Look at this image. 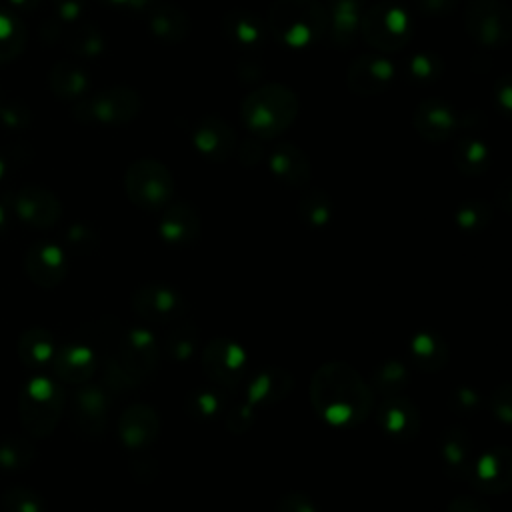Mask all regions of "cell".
Returning <instances> with one entry per match:
<instances>
[{
  "label": "cell",
  "instance_id": "39",
  "mask_svg": "<svg viewBox=\"0 0 512 512\" xmlns=\"http://www.w3.org/2000/svg\"><path fill=\"white\" fill-rule=\"evenodd\" d=\"M404 74L412 84H434L444 74V60L436 52H416L408 58Z\"/></svg>",
  "mask_w": 512,
  "mask_h": 512
},
{
  "label": "cell",
  "instance_id": "29",
  "mask_svg": "<svg viewBox=\"0 0 512 512\" xmlns=\"http://www.w3.org/2000/svg\"><path fill=\"white\" fill-rule=\"evenodd\" d=\"M50 90L60 100H80L90 88V78L78 64L56 62L48 74Z\"/></svg>",
  "mask_w": 512,
  "mask_h": 512
},
{
  "label": "cell",
  "instance_id": "4",
  "mask_svg": "<svg viewBox=\"0 0 512 512\" xmlns=\"http://www.w3.org/2000/svg\"><path fill=\"white\" fill-rule=\"evenodd\" d=\"M66 396L58 382L48 376H32L20 390L18 414L24 430L32 438L52 434L62 412Z\"/></svg>",
  "mask_w": 512,
  "mask_h": 512
},
{
  "label": "cell",
  "instance_id": "53",
  "mask_svg": "<svg viewBox=\"0 0 512 512\" xmlns=\"http://www.w3.org/2000/svg\"><path fill=\"white\" fill-rule=\"evenodd\" d=\"M512 88H510V76H502L496 86H494V102L498 104L500 112L510 116V106H512Z\"/></svg>",
  "mask_w": 512,
  "mask_h": 512
},
{
  "label": "cell",
  "instance_id": "27",
  "mask_svg": "<svg viewBox=\"0 0 512 512\" xmlns=\"http://www.w3.org/2000/svg\"><path fill=\"white\" fill-rule=\"evenodd\" d=\"M440 458L450 478L468 480L474 462L470 434L460 426H450L440 440Z\"/></svg>",
  "mask_w": 512,
  "mask_h": 512
},
{
  "label": "cell",
  "instance_id": "34",
  "mask_svg": "<svg viewBox=\"0 0 512 512\" xmlns=\"http://www.w3.org/2000/svg\"><path fill=\"white\" fill-rule=\"evenodd\" d=\"M298 216L300 220L310 226V228H322L332 220L334 214V204L332 198L320 190V188H312L306 190L302 194V198L298 200Z\"/></svg>",
  "mask_w": 512,
  "mask_h": 512
},
{
  "label": "cell",
  "instance_id": "19",
  "mask_svg": "<svg viewBox=\"0 0 512 512\" xmlns=\"http://www.w3.org/2000/svg\"><path fill=\"white\" fill-rule=\"evenodd\" d=\"M222 34L246 52L260 50L268 40V24L256 12L246 8H232L220 20Z\"/></svg>",
  "mask_w": 512,
  "mask_h": 512
},
{
  "label": "cell",
  "instance_id": "13",
  "mask_svg": "<svg viewBox=\"0 0 512 512\" xmlns=\"http://www.w3.org/2000/svg\"><path fill=\"white\" fill-rule=\"evenodd\" d=\"M190 140L194 148L208 158L210 162H224L236 150V132L234 128L222 120L220 116L208 114L202 116L190 132Z\"/></svg>",
  "mask_w": 512,
  "mask_h": 512
},
{
  "label": "cell",
  "instance_id": "1",
  "mask_svg": "<svg viewBox=\"0 0 512 512\" xmlns=\"http://www.w3.org/2000/svg\"><path fill=\"white\" fill-rule=\"evenodd\" d=\"M310 400L322 420L348 428L364 422L372 408V390L362 376L344 362H326L310 382Z\"/></svg>",
  "mask_w": 512,
  "mask_h": 512
},
{
  "label": "cell",
  "instance_id": "24",
  "mask_svg": "<svg viewBox=\"0 0 512 512\" xmlns=\"http://www.w3.org/2000/svg\"><path fill=\"white\" fill-rule=\"evenodd\" d=\"M52 366L56 378L68 384H82L90 380L96 372V354L90 346L80 342H70L56 348L52 356Z\"/></svg>",
  "mask_w": 512,
  "mask_h": 512
},
{
  "label": "cell",
  "instance_id": "41",
  "mask_svg": "<svg viewBox=\"0 0 512 512\" xmlns=\"http://www.w3.org/2000/svg\"><path fill=\"white\" fill-rule=\"evenodd\" d=\"M2 512H44L42 496L30 486H10L0 496Z\"/></svg>",
  "mask_w": 512,
  "mask_h": 512
},
{
  "label": "cell",
  "instance_id": "22",
  "mask_svg": "<svg viewBox=\"0 0 512 512\" xmlns=\"http://www.w3.org/2000/svg\"><path fill=\"white\" fill-rule=\"evenodd\" d=\"M268 166L274 178L290 188H304L312 176L308 156L294 142L276 144L268 156Z\"/></svg>",
  "mask_w": 512,
  "mask_h": 512
},
{
  "label": "cell",
  "instance_id": "50",
  "mask_svg": "<svg viewBox=\"0 0 512 512\" xmlns=\"http://www.w3.org/2000/svg\"><path fill=\"white\" fill-rule=\"evenodd\" d=\"M54 12L62 22H76L86 10V0H52Z\"/></svg>",
  "mask_w": 512,
  "mask_h": 512
},
{
  "label": "cell",
  "instance_id": "11",
  "mask_svg": "<svg viewBox=\"0 0 512 512\" xmlns=\"http://www.w3.org/2000/svg\"><path fill=\"white\" fill-rule=\"evenodd\" d=\"M132 308L152 324H174L186 314V300L176 288L152 282L134 292Z\"/></svg>",
  "mask_w": 512,
  "mask_h": 512
},
{
  "label": "cell",
  "instance_id": "15",
  "mask_svg": "<svg viewBox=\"0 0 512 512\" xmlns=\"http://www.w3.org/2000/svg\"><path fill=\"white\" fill-rule=\"evenodd\" d=\"M14 212L20 220L34 228H50L62 216V204L48 188L42 186H24L14 196Z\"/></svg>",
  "mask_w": 512,
  "mask_h": 512
},
{
  "label": "cell",
  "instance_id": "21",
  "mask_svg": "<svg viewBox=\"0 0 512 512\" xmlns=\"http://www.w3.org/2000/svg\"><path fill=\"white\" fill-rule=\"evenodd\" d=\"M376 420L384 434H388L392 440L408 442L412 440L420 430V414L418 408L404 396H386L382 404L378 406Z\"/></svg>",
  "mask_w": 512,
  "mask_h": 512
},
{
  "label": "cell",
  "instance_id": "58",
  "mask_svg": "<svg viewBox=\"0 0 512 512\" xmlns=\"http://www.w3.org/2000/svg\"><path fill=\"white\" fill-rule=\"evenodd\" d=\"M8 226H10V218H8V208L0 202V236H4L6 234V230H8Z\"/></svg>",
  "mask_w": 512,
  "mask_h": 512
},
{
  "label": "cell",
  "instance_id": "7",
  "mask_svg": "<svg viewBox=\"0 0 512 512\" xmlns=\"http://www.w3.org/2000/svg\"><path fill=\"white\" fill-rule=\"evenodd\" d=\"M142 110L140 94L130 86H112L90 98L76 100L72 116L82 124H128Z\"/></svg>",
  "mask_w": 512,
  "mask_h": 512
},
{
  "label": "cell",
  "instance_id": "49",
  "mask_svg": "<svg viewBox=\"0 0 512 512\" xmlns=\"http://www.w3.org/2000/svg\"><path fill=\"white\" fill-rule=\"evenodd\" d=\"M0 120H2L4 126L18 130V128L28 126V122H30V112H28V108H26L24 104L12 102V104H8L6 108L0 110Z\"/></svg>",
  "mask_w": 512,
  "mask_h": 512
},
{
  "label": "cell",
  "instance_id": "48",
  "mask_svg": "<svg viewBox=\"0 0 512 512\" xmlns=\"http://www.w3.org/2000/svg\"><path fill=\"white\" fill-rule=\"evenodd\" d=\"M236 74H238V80H240L242 84L258 82V80L264 76V64H262V60L256 58L254 54H248V56H244V58L238 62Z\"/></svg>",
  "mask_w": 512,
  "mask_h": 512
},
{
  "label": "cell",
  "instance_id": "56",
  "mask_svg": "<svg viewBox=\"0 0 512 512\" xmlns=\"http://www.w3.org/2000/svg\"><path fill=\"white\" fill-rule=\"evenodd\" d=\"M106 6H114V8H122V10H132V12H138V10H146L154 0H98Z\"/></svg>",
  "mask_w": 512,
  "mask_h": 512
},
{
  "label": "cell",
  "instance_id": "57",
  "mask_svg": "<svg viewBox=\"0 0 512 512\" xmlns=\"http://www.w3.org/2000/svg\"><path fill=\"white\" fill-rule=\"evenodd\" d=\"M14 8H18V10H24V12H30V10H34L42 0H8Z\"/></svg>",
  "mask_w": 512,
  "mask_h": 512
},
{
  "label": "cell",
  "instance_id": "40",
  "mask_svg": "<svg viewBox=\"0 0 512 512\" xmlns=\"http://www.w3.org/2000/svg\"><path fill=\"white\" fill-rule=\"evenodd\" d=\"M456 226L464 232H482L492 220V206L484 200H466L454 212Z\"/></svg>",
  "mask_w": 512,
  "mask_h": 512
},
{
  "label": "cell",
  "instance_id": "52",
  "mask_svg": "<svg viewBox=\"0 0 512 512\" xmlns=\"http://www.w3.org/2000/svg\"><path fill=\"white\" fill-rule=\"evenodd\" d=\"M262 156H264V148H262L260 140L246 138V140L240 144V148H238V158H240V162L246 164V166L258 164V162L262 160Z\"/></svg>",
  "mask_w": 512,
  "mask_h": 512
},
{
  "label": "cell",
  "instance_id": "17",
  "mask_svg": "<svg viewBox=\"0 0 512 512\" xmlns=\"http://www.w3.org/2000/svg\"><path fill=\"white\" fill-rule=\"evenodd\" d=\"M510 452L504 446H494L472 462L468 482L486 494L504 492L512 480Z\"/></svg>",
  "mask_w": 512,
  "mask_h": 512
},
{
  "label": "cell",
  "instance_id": "37",
  "mask_svg": "<svg viewBox=\"0 0 512 512\" xmlns=\"http://www.w3.org/2000/svg\"><path fill=\"white\" fill-rule=\"evenodd\" d=\"M406 384H408L406 366L398 360H392V358L382 362L370 378V390L382 394L384 398L400 394L406 388Z\"/></svg>",
  "mask_w": 512,
  "mask_h": 512
},
{
  "label": "cell",
  "instance_id": "6",
  "mask_svg": "<svg viewBox=\"0 0 512 512\" xmlns=\"http://www.w3.org/2000/svg\"><path fill=\"white\" fill-rule=\"evenodd\" d=\"M124 190L132 204L156 212L170 204L174 196L172 172L154 158L134 160L124 174Z\"/></svg>",
  "mask_w": 512,
  "mask_h": 512
},
{
  "label": "cell",
  "instance_id": "5",
  "mask_svg": "<svg viewBox=\"0 0 512 512\" xmlns=\"http://www.w3.org/2000/svg\"><path fill=\"white\" fill-rule=\"evenodd\" d=\"M412 32V16L396 0H376L360 14V34L376 50H400L410 42Z\"/></svg>",
  "mask_w": 512,
  "mask_h": 512
},
{
  "label": "cell",
  "instance_id": "14",
  "mask_svg": "<svg viewBox=\"0 0 512 512\" xmlns=\"http://www.w3.org/2000/svg\"><path fill=\"white\" fill-rule=\"evenodd\" d=\"M396 68L388 58L376 54H362L354 58L346 70L348 88L358 96H372L384 92L394 80Z\"/></svg>",
  "mask_w": 512,
  "mask_h": 512
},
{
  "label": "cell",
  "instance_id": "18",
  "mask_svg": "<svg viewBox=\"0 0 512 512\" xmlns=\"http://www.w3.org/2000/svg\"><path fill=\"white\" fill-rule=\"evenodd\" d=\"M160 238L174 248H184L196 242L200 236V216L196 208L184 200L164 206L158 222Z\"/></svg>",
  "mask_w": 512,
  "mask_h": 512
},
{
  "label": "cell",
  "instance_id": "23",
  "mask_svg": "<svg viewBox=\"0 0 512 512\" xmlns=\"http://www.w3.org/2000/svg\"><path fill=\"white\" fill-rule=\"evenodd\" d=\"M160 418L156 410L148 404L128 406L118 420V434L124 446L144 448L158 438Z\"/></svg>",
  "mask_w": 512,
  "mask_h": 512
},
{
  "label": "cell",
  "instance_id": "2",
  "mask_svg": "<svg viewBox=\"0 0 512 512\" xmlns=\"http://www.w3.org/2000/svg\"><path fill=\"white\" fill-rule=\"evenodd\" d=\"M266 24L278 42L302 50L326 36L328 10L320 0H274Z\"/></svg>",
  "mask_w": 512,
  "mask_h": 512
},
{
  "label": "cell",
  "instance_id": "9",
  "mask_svg": "<svg viewBox=\"0 0 512 512\" xmlns=\"http://www.w3.org/2000/svg\"><path fill=\"white\" fill-rule=\"evenodd\" d=\"M464 26L478 46L500 48L510 40V10L502 0H466Z\"/></svg>",
  "mask_w": 512,
  "mask_h": 512
},
{
  "label": "cell",
  "instance_id": "51",
  "mask_svg": "<svg viewBox=\"0 0 512 512\" xmlns=\"http://www.w3.org/2000/svg\"><path fill=\"white\" fill-rule=\"evenodd\" d=\"M276 512H318V508L308 496L300 492H290L278 502Z\"/></svg>",
  "mask_w": 512,
  "mask_h": 512
},
{
  "label": "cell",
  "instance_id": "55",
  "mask_svg": "<svg viewBox=\"0 0 512 512\" xmlns=\"http://www.w3.org/2000/svg\"><path fill=\"white\" fill-rule=\"evenodd\" d=\"M446 512H488V508L470 496H460L448 504Z\"/></svg>",
  "mask_w": 512,
  "mask_h": 512
},
{
  "label": "cell",
  "instance_id": "42",
  "mask_svg": "<svg viewBox=\"0 0 512 512\" xmlns=\"http://www.w3.org/2000/svg\"><path fill=\"white\" fill-rule=\"evenodd\" d=\"M326 34L340 48H346V46L354 44L356 36L360 34V14L330 12L328 14V30H326Z\"/></svg>",
  "mask_w": 512,
  "mask_h": 512
},
{
  "label": "cell",
  "instance_id": "10",
  "mask_svg": "<svg viewBox=\"0 0 512 512\" xmlns=\"http://www.w3.org/2000/svg\"><path fill=\"white\" fill-rule=\"evenodd\" d=\"M246 352L232 340L214 338L202 350V368L220 388H234L246 374Z\"/></svg>",
  "mask_w": 512,
  "mask_h": 512
},
{
  "label": "cell",
  "instance_id": "26",
  "mask_svg": "<svg viewBox=\"0 0 512 512\" xmlns=\"http://www.w3.org/2000/svg\"><path fill=\"white\" fill-rule=\"evenodd\" d=\"M292 386L294 382L290 372L278 366H268L260 370L256 376H252L246 388V398H248V404L256 410L270 408L280 400H284L290 394Z\"/></svg>",
  "mask_w": 512,
  "mask_h": 512
},
{
  "label": "cell",
  "instance_id": "8",
  "mask_svg": "<svg viewBox=\"0 0 512 512\" xmlns=\"http://www.w3.org/2000/svg\"><path fill=\"white\" fill-rule=\"evenodd\" d=\"M158 356L160 346L152 332L136 326L122 334L112 366L124 384H140L156 372Z\"/></svg>",
  "mask_w": 512,
  "mask_h": 512
},
{
  "label": "cell",
  "instance_id": "33",
  "mask_svg": "<svg viewBox=\"0 0 512 512\" xmlns=\"http://www.w3.org/2000/svg\"><path fill=\"white\" fill-rule=\"evenodd\" d=\"M200 336L194 324L190 322H174L164 338H162V350L166 352V356L174 362H186L194 356L196 348H198Z\"/></svg>",
  "mask_w": 512,
  "mask_h": 512
},
{
  "label": "cell",
  "instance_id": "36",
  "mask_svg": "<svg viewBox=\"0 0 512 512\" xmlns=\"http://www.w3.org/2000/svg\"><path fill=\"white\" fill-rule=\"evenodd\" d=\"M226 400L220 394V390L216 388H202V390H194L188 398H186V410L192 418L200 420V422H214L216 418L224 416L226 412Z\"/></svg>",
  "mask_w": 512,
  "mask_h": 512
},
{
  "label": "cell",
  "instance_id": "25",
  "mask_svg": "<svg viewBox=\"0 0 512 512\" xmlns=\"http://www.w3.org/2000/svg\"><path fill=\"white\" fill-rule=\"evenodd\" d=\"M146 20L150 32L168 44L182 42L190 32V18L188 14L174 2L168 0H154L146 8Z\"/></svg>",
  "mask_w": 512,
  "mask_h": 512
},
{
  "label": "cell",
  "instance_id": "44",
  "mask_svg": "<svg viewBox=\"0 0 512 512\" xmlns=\"http://www.w3.org/2000/svg\"><path fill=\"white\" fill-rule=\"evenodd\" d=\"M66 242L68 246L76 252V254H88L94 252L98 246V236L92 228L84 226V224H74L68 228L66 234Z\"/></svg>",
  "mask_w": 512,
  "mask_h": 512
},
{
  "label": "cell",
  "instance_id": "47",
  "mask_svg": "<svg viewBox=\"0 0 512 512\" xmlns=\"http://www.w3.org/2000/svg\"><path fill=\"white\" fill-rule=\"evenodd\" d=\"M492 412H494V416L502 424L510 422V416H512V394H510V386L508 384H502L500 388L494 390V394H492Z\"/></svg>",
  "mask_w": 512,
  "mask_h": 512
},
{
  "label": "cell",
  "instance_id": "31",
  "mask_svg": "<svg viewBox=\"0 0 512 512\" xmlns=\"http://www.w3.org/2000/svg\"><path fill=\"white\" fill-rule=\"evenodd\" d=\"M452 162L466 176H480L490 166V148L480 138H460L452 148Z\"/></svg>",
  "mask_w": 512,
  "mask_h": 512
},
{
  "label": "cell",
  "instance_id": "45",
  "mask_svg": "<svg viewBox=\"0 0 512 512\" xmlns=\"http://www.w3.org/2000/svg\"><path fill=\"white\" fill-rule=\"evenodd\" d=\"M480 394L472 388H456L450 396V410L456 414H474L480 408Z\"/></svg>",
  "mask_w": 512,
  "mask_h": 512
},
{
  "label": "cell",
  "instance_id": "59",
  "mask_svg": "<svg viewBox=\"0 0 512 512\" xmlns=\"http://www.w3.org/2000/svg\"><path fill=\"white\" fill-rule=\"evenodd\" d=\"M2 174H4V160H2V156H0V178H2Z\"/></svg>",
  "mask_w": 512,
  "mask_h": 512
},
{
  "label": "cell",
  "instance_id": "12",
  "mask_svg": "<svg viewBox=\"0 0 512 512\" xmlns=\"http://www.w3.org/2000/svg\"><path fill=\"white\" fill-rule=\"evenodd\" d=\"M108 392L100 386H82L70 408V422L76 434L86 438H96L104 432L108 422Z\"/></svg>",
  "mask_w": 512,
  "mask_h": 512
},
{
  "label": "cell",
  "instance_id": "16",
  "mask_svg": "<svg viewBox=\"0 0 512 512\" xmlns=\"http://www.w3.org/2000/svg\"><path fill=\"white\" fill-rule=\"evenodd\" d=\"M24 270L36 286L54 288L68 272L66 254L52 242H34L24 254Z\"/></svg>",
  "mask_w": 512,
  "mask_h": 512
},
{
  "label": "cell",
  "instance_id": "54",
  "mask_svg": "<svg viewBox=\"0 0 512 512\" xmlns=\"http://www.w3.org/2000/svg\"><path fill=\"white\" fill-rule=\"evenodd\" d=\"M324 6L330 12H352L362 14L368 6V0H324Z\"/></svg>",
  "mask_w": 512,
  "mask_h": 512
},
{
  "label": "cell",
  "instance_id": "43",
  "mask_svg": "<svg viewBox=\"0 0 512 512\" xmlns=\"http://www.w3.org/2000/svg\"><path fill=\"white\" fill-rule=\"evenodd\" d=\"M222 418H224L226 430H230L232 434H240L252 426L256 418V408H252L248 402L240 406H232V408H226Z\"/></svg>",
  "mask_w": 512,
  "mask_h": 512
},
{
  "label": "cell",
  "instance_id": "32",
  "mask_svg": "<svg viewBox=\"0 0 512 512\" xmlns=\"http://www.w3.org/2000/svg\"><path fill=\"white\" fill-rule=\"evenodd\" d=\"M36 456V446L30 438L10 434L0 438V474H16L26 470Z\"/></svg>",
  "mask_w": 512,
  "mask_h": 512
},
{
  "label": "cell",
  "instance_id": "46",
  "mask_svg": "<svg viewBox=\"0 0 512 512\" xmlns=\"http://www.w3.org/2000/svg\"><path fill=\"white\" fill-rule=\"evenodd\" d=\"M460 0H412L414 8L422 14V16H430V18H442L448 16L450 12H454V8L458 6Z\"/></svg>",
  "mask_w": 512,
  "mask_h": 512
},
{
  "label": "cell",
  "instance_id": "38",
  "mask_svg": "<svg viewBox=\"0 0 512 512\" xmlns=\"http://www.w3.org/2000/svg\"><path fill=\"white\" fill-rule=\"evenodd\" d=\"M66 44H68V50L74 52L76 56L92 58V56L102 54L106 42H104L102 30H100L96 24H92V22H80V24H76V26L68 32Z\"/></svg>",
  "mask_w": 512,
  "mask_h": 512
},
{
  "label": "cell",
  "instance_id": "3",
  "mask_svg": "<svg viewBox=\"0 0 512 512\" xmlns=\"http://www.w3.org/2000/svg\"><path fill=\"white\" fill-rule=\"evenodd\" d=\"M298 116V96L284 84L254 88L240 104L242 124L258 138L280 136Z\"/></svg>",
  "mask_w": 512,
  "mask_h": 512
},
{
  "label": "cell",
  "instance_id": "35",
  "mask_svg": "<svg viewBox=\"0 0 512 512\" xmlns=\"http://www.w3.org/2000/svg\"><path fill=\"white\" fill-rule=\"evenodd\" d=\"M26 46L24 22L8 10L0 8V64L14 60Z\"/></svg>",
  "mask_w": 512,
  "mask_h": 512
},
{
  "label": "cell",
  "instance_id": "30",
  "mask_svg": "<svg viewBox=\"0 0 512 512\" xmlns=\"http://www.w3.org/2000/svg\"><path fill=\"white\" fill-rule=\"evenodd\" d=\"M56 352L54 336L40 326L28 328L18 338V358L28 368H40L52 362V356Z\"/></svg>",
  "mask_w": 512,
  "mask_h": 512
},
{
  "label": "cell",
  "instance_id": "28",
  "mask_svg": "<svg viewBox=\"0 0 512 512\" xmlns=\"http://www.w3.org/2000/svg\"><path fill=\"white\" fill-rule=\"evenodd\" d=\"M410 358L422 372H438L448 362V344L432 330H420L410 340Z\"/></svg>",
  "mask_w": 512,
  "mask_h": 512
},
{
  "label": "cell",
  "instance_id": "20",
  "mask_svg": "<svg viewBox=\"0 0 512 512\" xmlns=\"http://www.w3.org/2000/svg\"><path fill=\"white\" fill-rule=\"evenodd\" d=\"M412 124L424 140L444 142L458 128V114L442 98H426L416 106Z\"/></svg>",
  "mask_w": 512,
  "mask_h": 512
}]
</instances>
